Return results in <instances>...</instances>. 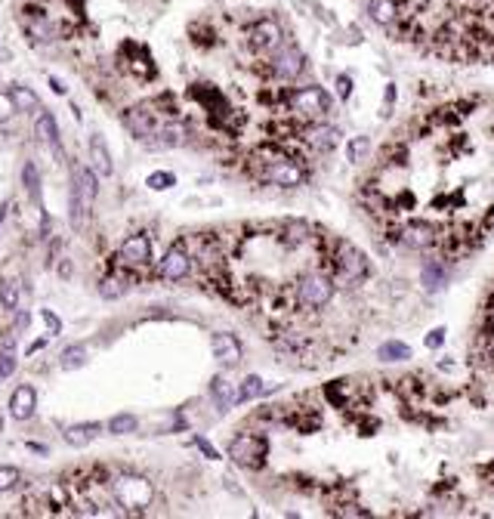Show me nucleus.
I'll use <instances>...</instances> for the list:
<instances>
[{
	"label": "nucleus",
	"mask_w": 494,
	"mask_h": 519,
	"mask_svg": "<svg viewBox=\"0 0 494 519\" xmlns=\"http://www.w3.org/2000/svg\"><path fill=\"white\" fill-rule=\"evenodd\" d=\"M37 412V393L31 383H19L13 390L10 396V414L15 417V421H28V417H34Z\"/></svg>",
	"instance_id": "obj_8"
},
{
	"label": "nucleus",
	"mask_w": 494,
	"mask_h": 519,
	"mask_svg": "<svg viewBox=\"0 0 494 519\" xmlns=\"http://www.w3.org/2000/svg\"><path fill=\"white\" fill-rule=\"evenodd\" d=\"M211 350H213L220 365H238V362H241V343H238L235 334H226V331L213 334L211 337Z\"/></svg>",
	"instance_id": "obj_9"
},
{
	"label": "nucleus",
	"mask_w": 494,
	"mask_h": 519,
	"mask_svg": "<svg viewBox=\"0 0 494 519\" xmlns=\"http://www.w3.org/2000/svg\"><path fill=\"white\" fill-rule=\"evenodd\" d=\"M6 211H10V204H0V223L6 220Z\"/></svg>",
	"instance_id": "obj_33"
},
{
	"label": "nucleus",
	"mask_w": 494,
	"mask_h": 519,
	"mask_svg": "<svg viewBox=\"0 0 494 519\" xmlns=\"http://www.w3.org/2000/svg\"><path fill=\"white\" fill-rule=\"evenodd\" d=\"M22 180H25V189L37 198V192H41V176H37V167L31 164V161L25 164V170H22Z\"/></svg>",
	"instance_id": "obj_25"
},
{
	"label": "nucleus",
	"mask_w": 494,
	"mask_h": 519,
	"mask_svg": "<svg viewBox=\"0 0 494 519\" xmlns=\"http://www.w3.org/2000/svg\"><path fill=\"white\" fill-rule=\"evenodd\" d=\"M262 393V381L260 377H244L241 383H238V402H251V399H257Z\"/></svg>",
	"instance_id": "obj_22"
},
{
	"label": "nucleus",
	"mask_w": 494,
	"mask_h": 519,
	"mask_svg": "<svg viewBox=\"0 0 494 519\" xmlns=\"http://www.w3.org/2000/svg\"><path fill=\"white\" fill-rule=\"evenodd\" d=\"M189 272H192V254L182 244H173L158 263V275L164 282H182Z\"/></svg>",
	"instance_id": "obj_7"
},
{
	"label": "nucleus",
	"mask_w": 494,
	"mask_h": 519,
	"mask_svg": "<svg viewBox=\"0 0 494 519\" xmlns=\"http://www.w3.org/2000/svg\"><path fill=\"white\" fill-rule=\"evenodd\" d=\"M28 448H31V452H37V454H46V445H37V442H28Z\"/></svg>",
	"instance_id": "obj_32"
},
{
	"label": "nucleus",
	"mask_w": 494,
	"mask_h": 519,
	"mask_svg": "<svg viewBox=\"0 0 494 519\" xmlns=\"http://www.w3.org/2000/svg\"><path fill=\"white\" fill-rule=\"evenodd\" d=\"M118 266H127V269H142L152 263V242L149 235H142V232H136V235H127L118 251Z\"/></svg>",
	"instance_id": "obj_6"
},
{
	"label": "nucleus",
	"mask_w": 494,
	"mask_h": 519,
	"mask_svg": "<svg viewBox=\"0 0 494 519\" xmlns=\"http://www.w3.org/2000/svg\"><path fill=\"white\" fill-rule=\"evenodd\" d=\"M99 433V423H74V427L65 430V442L74 448H84L87 442H93Z\"/></svg>",
	"instance_id": "obj_14"
},
{
	"label": "nucleus",
	"mask_w": 494,
	"mask_h": 519,
	"mask_svg": "<svg viewBox=\"0 0 494 519\" xmlns=\"http://www.w3.org/2000/svg\"><path fill=\"white\" fill-rule=\"evenodd\" d=\"M84 213H87V201H84V195H81V189L77 185H72V226L81 232L84 229Z\"/></svg>",
	"instance_id": "obj_19"
},
{
	"label": "nucleus",
	"mask_w": 494,
	"mask_h": 519,
	"mask_svg": "<svg viewBox=\"0 0 494 519\" xmlns=\"http://www.w3.org/2000/svg\"><path fill=\"white\" fill-rule=\"evenodd\" d=\"M211 396L216 399V405L226 412V408H232V405H238V383H232L229 377H213L211 381Z\"/></svg>",
	"instance_id": "obj_12"
},
{
	"label": "nucleus",
	"mask_w": 494,
	"mask_h": 519,
	"mask_svg": "<svg viewBox=\"0 0 494 519\" xmlns=\"http://www.w3.org/2000/svg\"><path fill=\"white\" fill-rule=\"evenodd\" d=\"M41 319L46 322V328H50V334H59V331H62V322H59L56 315L50 313V309H41Z\"/></svg>",
	"instance_id": "obj_28"
},
{
	"label": "nucleus",
	"mask_w": 494,
	"mask_h": 519,
	"mask_svg": "<svg viewBox=\"0 0 494 519\" xmlns=\"http://www.w3.org/2000/svg\"><path fill=\"white\" fill-rule=\"evenodd\" d=\"M0 427H4V423H0Z\"/></svg>",
	"instance_id": "obj_34"
},
{
	"label": "nucleus",
	"mask_w": 494,
	"mask_h": 519,
	"mask_svg": "<svg viewBox=\"0 0 494 519\" xmlns=\"http://www.w3.org/2000/svg\"><path fill=\"white\" fill-rule=\"evenodd\" d=\"M112 489L118 507H127L130 513H142L145 507L154 504V485L142 476H118Z\"/></svg>",
	"instance_id": "obj_3"
},
{
	"label": "nucleus",
	"mask_w": 494,
	"mask_h": 519,
	"mask_svg": "<svg viewBox=\"0 0 494 519\" xmlns=\"http://www.w3.org/2000/svg\"><path fill=\"white\" fill-rule=\"evenodd\" d=\"M408 346H401V343H383L380 346V359H386V362H399V359H408Z\"/></svg>",
	"instance_id": "obj_24"
},
{
	"label": "nucleus",
	"mask_w": 494,
	"mask_h": 519,
	"mask_svg": "<svg viewBox=\"0 0 494 519\" xmlns=\"http://www.w3.org/2000/svg\"><path fill=\"white\" fill-rule=\"evenodd\" d=\"M10 99H13V108H15V112H34V108L41 105L34 93H31L28 87H19V84H13Z\"/></svg>",
	"instance_id": "obj_17"
},
{
	"label": "nucleus",
	"mask_w": 494,
	"mask_h": 519,
	"mask_svg": "<svg viewBox=\"0 0 494 519\" xmlns=\"http://www.w3.org/2000/svg\"><path fill=\"white\" fill-rule=\"evenodd\" d=\"M15 371V355L13 350H0V381H6Z\"/></svg>",
	"instance_id": "obj_26"
},
{
	"label": "nucleus",
	"mask_w": 494,
	"mask_h": 519,
	"mask_svg": "<svg viewBox=\"0 0 494 519\" xmlns=\"http://www.w3.org/2000/svg\"><path fill=\"white\" fill-rule=\"evenodd\" d=\"M139 421L133 414H114L112 421H108V433H114V436H127V433H136Z\"/></svg>",
	"instance_id": "obj_18"
},
{
	"label": "nucleus",
	"mask_w": 494,
	"mask_h": 519,
	"mask_svg": "<svg viewBox=\"0 0 494 519\" xmlns=\"http://www.w3.org/2000/svg\"><path fill=\"white\" fill-rule=\"evenodd\" d=\"M195 442H198V448H201V452H204V454H207V458H211V461H213V458H220V452H216V448H213L211 442H207V439H201V436H198Z\"/></svg>",
	"instance_id": "obj_29"
},
{
	"label": "nucleus",
	"mask_w": 494,
	"mask_h": 519,
	"mask_svg": "<svg viewBox=\"0 0 494 519\" xmlns=\"http://www.w3.org/2000/svg\"><path fill=\"white\" fill-rule=\"evenodd\" d=\"M359 201L389 244L458 266L494 244V93H458L417 112L380 149ZM469 393L494 430V269L467 343ZM494 498V464L485 476Z\"/></svg>",
	"instance_id": "obj_1"
},
{
	"label": "nucleus",
	"mask_w": 494,
	"mask_h": 519,
	"mask_svg": "<svg viewBox=\"0 0 494 519\" xmlns=\"http://www.w3.org/2000/svg\"><path fill=\"white\" fill-rule=\"evenodd\" d=\"M244 41H247V50H251L253 56H269V53L284 41V31L275 19H260L247 28Z\"/></svg>",
	"instance_id": "obj_5"
},
{
	"label": "nucleus",
	"mask_w": 494,
	"mask_h": 519,
	"mask_svg": "<svg viewBox=\"0 0 494 519\" xmlns=\"http://www.w3.org/2000/svg\"><path fill=\"white\" fill-rule=\"evenodd\" d=\"M19 470L15 467H4V464H0V494L4 492H13L15 485H19Z\"/></svg>",
	"instance_id": "obj_23"
},
{
	"label": "nucleus",
	"mask_w": 494,
	"mask_h": 519,
	"mask_svg": "<svg viewBox=\"0 0 494 519\" xmlns=\"http://www.w3.org/2000/svg\"><path fill=\"white\" fill-rule=\"evenodd\" d=\"M368 15L420 56L494 65V0H365Z\"/></svg>",
	"instance_id": "obj_2"
},
{
	"label": "nucleus",
	"mask_w": 494,
	"mask_h": 519,
	"mask_svg": "<svg viewBox=\"0 0 494 519\" xmlns=\"http://www.w3.org/2000/svg\"><path fill=\"white\" fill-rule=\"evenodd\" d=\"M44 346H46V340H34V343L28 346V353H37V350H44Z\"/></svg>",
	"instance_id": "obj_31"
},
{
	"label": "nucleus",
	"mask_w": 494,
	"mask_h": 519,
	"mask_svg": "<svg viewBox=\"0 0 494 519\" xmlns=\"http://www.w3.org/2000/svg\"><path fill=\"white\" fill-rule=\"evenodd\" d=\"M50 87H53V93H65V87H62L59 77H50Z\"/></svg>",
	"instance_id": "obj_30"
},
{
	"label": "nucleus",
	"mask_w": 494,
	"mask_h": 519,
	"mask_svg": "<svg viewBox=\"0 0 494 519\" xmlns=\"http://www.w3.org/2000/svg\"><path fill=\"white\" fill-rule=\"evenodd\" d=\"M229 458L235 464H241L247 470H260L266 467L269 458V439L262 433H241V436L232 439L229 445Z\"/></svg>",
	"instance_id": "obj_4"
},
{
	"label": "nucleus",
	"mask_w": 494,
	"mask_h": 519,
	"mask_svg": "<svg viewBox=\"0 0 494 519\" xmlns=\"http://www.w3.org/2000/svg\"><path fill=\"white\" fill-rule=\"evenodd\" d=\"M34 136L41 139L44 145H50L56 155H62L59 149V130H56V121H53V114H41V118L34 121Z\"/></svg>",
	"instance_id": "obj_13"
},
{
	"label": "nucleus",
	"mask_w": 494,
	"mask_h": 519,
	"mask_svg": "<svg viewBox=\"0 0 494 519\" xmlns=\"http://www.w3.org/2000/svg\"><path fill=\"white\" fill-rule=\"evenodd\" d=\"M124 124H127V130L139 139L152 136V130L161 124V118L149 108H130V112H124Z\"/></svg>",
	"instance_id": "obj_10"
},
{
	"label": "nucleus",
	"mask_w": 494,
	"mask_h": 519,
	"mask_svg": "<svg viewBox=\"0 0 494 519\" xmlns=\"http://www.w3.org/2000/svg\"><path fill=\"white\" fill-rule=\"evenodd\" d=\"M59 365H62V371H77V368H84V365H87V346H81V343L65 346V350H62V355H59Z\"/></svg>",
	"instance_id": "obj_15"
},
{
	"label": "nucleus",
	"mask_w": 494,
	"mask_h": 519,
	"mask_svg": "<svg viewBox=\"0 0 494 519\" xmlns=\"http://www.w3.org/2000/svg\"><path fill=\"white\" fill-rule=\"evenodd\" d=\"M145 185H149L152 192H167V189H173V185H176V176L170 173V170H154V173H149Z\"/></svg>",
	"instance_id": "obj_20"
},
{
	"label": "nucleus",
	"mask_w": 494,
	"mask_h": 519,
	"mask_svg": "<svg viewBox=\"0 0 494 519\" xmlns=\"http://www.w3.org/2000/svg\"><path fill=\"white\" fill-rule=\"evenodd\" d=\"M0 303H4V309L19 306V282H10V278L0 282Z\"/></svg>",
	"instance_id": "obj_21"
},
{
	"label": "nucleus",
	"mask_w": 494,
	"mask_h": 519,
	"mask_svg": "<svg viewBox=\"0 0 494 519\" xmlns=\"http://www.w3.org/2000/svg\"><path fill=\"white\" fill-rule=\"evenodd\" d=\"M13 112H15V108H13L10 93H0V124L10 121V118H13Z\"/></svg>",
	"instance_id": "obj_27"
},
{
	"label": "nucleus",
	"mask_w": 494,
	"mask_h": 519,
	"mask_svg": "<svg viewBox=\"0 0 494 519\" xmlns=\"http://www.w3.org/2000/svg\"><path fill=\"white\" fill-rule=\"evenodd\" d=\"M90 167H93V173H96V176H112V170H114L112 155H108L102 136L90 139Z\"/></svg>",
	"instance_id": "obj_11"
},
{
	"label": "nucleus",
	"mask_w": 494,
	"mask_h": 519,
	"mask_svg": "<svg viewBox=\"0 0 494 519\" xmlns=\"http://www.w3.org/2000/svg\"><path fill=\"white\" fill-rule=\"evenodd\" d=\"M74 185L81 189V195H84V201H90L96 198V192H99V185H96V173H93V167H81V170H74Z\"/></svg>",
	"instance_id": "obj_16"
}]
</instances>
